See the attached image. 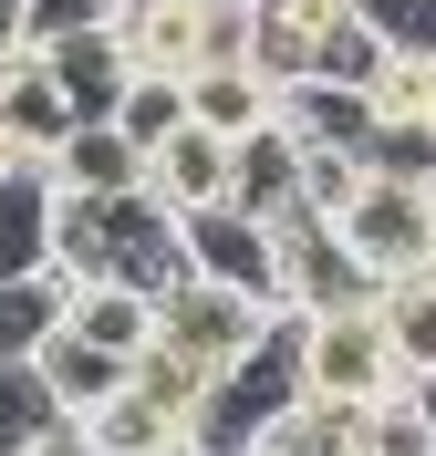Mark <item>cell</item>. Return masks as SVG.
<instances>
[{
  "label": "cell",
  "instance_id": "cell-1",
  "mask_svg": "<svg viewBox=\"0 0 436 456\" xmlns=\"http://www.w3.org/2000/svg\"><path fill=\"white\" fill-rule=\"evenodd\" d=\"M53 270H62V281H125V290H145V301H177V290L198 281L187 218H177L156 187H125V198H62Z\"/></svg>",
  "mask_w": 436,
  "mask_h": 456
},
{
  "label": "cell",
  "instance_id": "cell-2",
  "mask_svg": "<svg viewBox=\"0 0 436 456\" xmlns=\"http://www.w3.org/2000/svg\"><path fill=\"white\" fill-rule=\"evenodd\" d=\"M301 322V384L333 404H384V395H406V363H395V332H384L374 301H343V312H291Z\"/></svg>",
  "mask_w": 436,
  "mask_h": 456
},
{
  "label": "cell",
  "instance_id": "cell-3",
  "mask_svg": "<svg viewBox=\"0 0 436 456\" xmlns=\"http://www.w3.org/2000/svg\"><path fill=\"white\" fill-rule=\"evenodd\" d=\"M291 395H301V322L281 312V322H270V342L250 353V363H229L218 384H208L198 426H187V436H198V456H250Z\"/></svg>",
  "mask_w": 436,
  "mask_h": 456
},
{
  "label": "cell",
  "instance_id": "cell-4",
  "mask_svg": "<svg viewBox=\"0 0 436 456\" xmlns=\"http://www.w3.org/2000/svg\"><path fill=\"white\" fill-rule=\"evenodd\" d=\"M343 249L364 259V281H415L436 259V187H415V176H395V167H364V187H353V208L343 218Z\"/></svg>",
  "mask_w": 436,
  "mask_h": 456
},
{
  "label": "cell",
  "instance_id": "cell-5",
  "mask_svg": "<svg viewBox=\"0 0 436 456\" xmlns=\"http://www.w3.org/2000/svg\"><path fill=\"white\" fill-rule=\"evenodd\" d=\"M73 125H84V114L62 94L53 53H42V42H11V53H0V167H53Z\"/></svg>",
  "mask_w": 436,
  "mask_h": 456
},
{
  "label": "cell",
  "instance_id": "cell-6",
  "mask_svg": "<svg viewBox=\"0 0 436 456\" xmlns=\"http://www.w3.org/2000/svg\"><path fill=\"white\" fill-rule=\"evenodd\" d=\"M177 218H187V259H198V281H229V290H250V301H270V312H291V290H281V228H270V218H250L239 198L177 208Z\"/></svg>",
  "mask_w": 436,
  "mask_h": 456
},
{
  "label": "cell",
  "instance_id": "cell-7",
  "mask_svg": "<svg viewBox=\"0 0 436 456\" xmlns=\"http://www.w3.org/2000/svg\"><path fill=\"white\" fill-rule=\"evenodd\" d=\"M270 322H281V312H270V301H250V290L187 281V290L167 301V322H156V342H177L198 373H229V363H250V353L270 342Z\"/></svg>",
  "mask_w": 436,
  "mask_h": 456
},
{
  "label": "cell",
  "instance_id": "cell-8",
  "mask_svg": "<svg viewBox=\"0 0 436 456\" xmlns=\"http://www.w3.org/2000/svg\"><path fill=\"white\" fill-rule=\"evenodd\" d=\"M281 290L291 312H343V301H374V281H364V259L343 249V228L333 218H281Z\"/></svg>",
  "mask_w": 436,
  "mask_h": 456
},
{
  "label": "cell",
  "instance_id": "cell-9",
  "mask_svg": "<svg viewBox=\"0 0 436 456\" xmlns=\"http://www.w3.org/2000/svg\"><path fill=\"white\" fill-rule=\"evenodd\" d=\"M353 21V0H250V62L270 84H301L322 73V42Z\"/></svg>",
  "mask_w": 436,
  "mask_h": 456
},
{
  "label": "cell",
  "instance_id": "cell-10",
  "mask_svg": "<svg viewBox=\"0 0 436 456\" xmlns=\"http://www.w3.org/2000/svg\"><path fill=\"white\" fill-rule=\"evenodd\" d=\"M281 125L301 135V156H374V94L333 84V73L281 84Z\"/></svg>",
  "mask_w": 436,
  "mask_h": 456
},
{
  "label": "cell",
  "instance_id": "cell-11",
  "mask_svg": "<svg viewBox=\"0 0 436 456\" xmlns=\"http://www.w3.org/2000/svg\"><path fill=\"white\" fill-rule=\"evenodd\" d=\"M229 176H239V135H218V125H198V114L145 156V187H156L167 208H218Z\"/></svg>",
  "mask_w": 436,
  "mask_h": 456
},
{
  "label": "cell",
  "instance_id": "cell-12",
  "mask_svg": "<svg viewBox=\"0 0 436 456\" xmlns=\"http://www.w3.org/2000/svg\"><path fill=\"white\" fill-rule=\"evenodd\" d=\"M229 198L250 208V218H270V228L312 208V156H301V135H291V125L239 135V176H229Z\"/></svg>",
  "mask_w": 436,
  "mask_h": 456
},
{
  "label": "cell",
  "instance_id": "cell-13",
  "mask_svg": "<svg viewBox=\"0 0 436 456\" xmlns=\"http://www.w3.org/2000/svg\"><path fill=\"white\" fill-rule=\"evenodd\" d=\"M53 218H62L53 167H0V281H42L53 270Z\"/></svg>",
  "mask_w": 436,
  "mask_h": 456
},
{
  "label": "cell",
  "instance_id": "cell-14",
  "mask_svg": "<svg viewBox=\"0 0 436 456\" xmlns=\"http://www.w3.org/2000/svg\"><path fill=\"white\" fill-rule=\"evenodd\" d=\"M53 187L62 198H125V187H145V145L125 135L115 114H84L62 135V156H53Z\"/></svg>",
  "mask_w": 436,
  "mask_h": 456
},
{
  "label": "cell",
  "instance_id": "cell-15",
  "mask_svg": "<svg viewBox=\"0 0 436 456\" xmlns=\"http://www.w3.org/2000/svg\"><path fill=\"white\" fill-rule=\"evenodd\" d=\"M62 322L136 363L145 342H156V322H167V301H145V290H125V281H62Z\"/></svg>",
  "mask_w": 436,
  "mask_h": 456
},
{
  "label": "cell",
  "instance_id": "cell-16",
  "mask_svg": "<svg viewBox=\"0 0 436 456\" xmlns=\"http://www.w3.org/2000/svg\"><path fill=\"white\" fill-rule=\"evenodd\" d=\"M31 363H42V384H53V404H62V415H94V404H104V395H125V373H136L125 353H104V342H84L73 322H53Z\"/></svg>",
  "mask_w": 436,
  "mask_h": 456
},
{
  "label": "cell",
  "instance_id": "cell-17",
  "mask_svg": "<svg viewBox=\"0 0 436 456\" xmlns=\"http://www.w3.org/2000/svg\"><path fill=\"white\" fill-rule=\"evenodd\" d=\"M187 114L218 135H260V125H281V84L260 62H208V73H187Z\"/></svg>",
  "mask_w": 436,
  "mask_h": 456
},
{
  "label": "cell",
  "instance_id": "cell-18",
  "mask_svg": "<svg viewBox=\"0 0 436 456\" xmlns=\"http://www.w3.org/2000/svg\"><path fill=\"white\" fill-rule=\"evenodd\" d=\"M62 73V94H73V114H115L125 84H136V53H125V31H73V42H42Z\"/></svg>",
  "mask_w": 436,
  "mask_h": 456
},
{
  "label": "cell",
  "instance_id": "cell-19",
  "mask_svg": "<svg viewBox=\"0 0 436 456\" xmlns=\"http://www.w3.org/2000/svg\"><path fill=\"white\" fill-rule=\"evenodd\" d=\"M73 426L94 436L104 456H156V446H187V426H177L156 395H136V373H125V395H104L94 415H73Z\"/></svg>",
  "mask_w": 436,
  "mask_h": 456
},
{
  "label": "cell",
  "instance_id": "cell-20",
  "mask_svg": "<svg viewBox=\"0 0 436 456\" xmlns=\"http://www.w3.org/2000/svg\"><path fill=\"white\" fill-rule=\"evenodd\" d=\"M353 426H364L353 404H333V395H312V384H301V395L270 415V436H260L250 456H343V446H353Z\"/></svg>",
  "mask_w": 436,
  "mask_h": 456
},
{
  "label": "cell",
  "instance_id": "cell-21",
  "mask_svg": "<svg viewBox=\"0 0 436 456\" xmlns=\"http://www.w3.org/2000/svg\"><path fill=\"white\" fill-rule=\"evenodd\" d=\"M384 332H395V363H406V384H436V270H415V281H384L374 290Z\"/></svg>",
  "mask_w": 436,
  "mask_h": 456
},
{
  "label": "cell",
  "instance_id": "cell-22",
  "mask_svg": "<svg viewBox=\"0 0 436 456\" xmlns=\"http://www.w3.org/2000/svg\"><path fill=\"white\" fill-rule=\"evenodd\" d=\"M364 94H374V135H406V125H426V104H436V53H384Z\"/></svg>",
  "mask_w": 436,
  "mask_h": 456
},
{
  "label": "cell",
  "instance_id": "cell-23",
  "mask_svg": "<svg viewBox=\"0 0 436 456\" xmlns=\"http://www.w3.org/2000/svg\"><path fill=\"white\" fill-rule=\"evenodd\" d=\"M53 426H62V404L42 384V363H0V456H31Z\"/></svg>",
  "mask_w": 436,
  "mask_h": 456
},
{
  "label": "cell",
  "instance_id": "cell-24",
  "mask_svg": "<svg viewBox=\"0 0 436 456\" xmlns=\"http://www.w3.org/2000/svg\"><path fill=\"white\" fill-rule=\"evenodd\" d=\"M53 322H62V270H42V281H0V363H31Z\"/></svg>",
  "mask_w": 436,
  "mask_h": 456
},
{
  "label": "cell",
  "instance_id": "cell-25",
  "mask_svg": "<svg viewBox=\"0 0 436 456\" xmlns=\"http://www.w3.org/2000/svg\"><path fill=\"white\" fill-rule=\"evenodd\" d=\"M208 384H218V373H198L187 353H177V342H145V353H136V395H156V404L177 415V426H198Z\"/></svg>",
  "mask_w": 436,
  "mask_h": 456
},
{
  "label": "cell",
  "instance_id": "cell-26",
  "mask_svg": "<svg viewBox=\"0 0 436 456\" xmlns=\"http://www.w3.org/2000/svg\"><path fill=\"white\" fill-rule=\"evenodd\" d=\"M115 125L156 156V145L187 125V84H177V73H136V84H125V104H115Z\"/></svg>",
  "mask_w": 436,
  "mask_h": 456
},
{
  "label": "cell",
  "instance_id": "cell-27",
  "mask_svg": "<svg viewBox=\"0 0 436 456\" xmlns=\"http://www.w3.org/2000/svg\"><path fill=\"white\" fill-rule=\"evenodd\" d=\"M364 446L374 456H436V404L415 395H384V404H364Z\"/></svg>",
  "mask_w": 436,
  "mask_h": 456
},
{
  "label": "cell",
  "instance_id": "cell-28",
  "mask_svg": "<svg viewBox=\"0 0 436 456\" xmlns=\"http://www.w3.org/2000/svg\"><path fill=\"white\" fill-rule=\"evenodd\" d=\"M353 21L374 31L384 53H436V0H353Z\"/></svg>",
  "mask_w": 436,
  "mask_h": 456
},
{
  "label": "cell",
  "instance_id": "cell-29",
  "mask_svg": "<svg viewBox=\"0 0 436 456\" xmlns=\"http://www.w3.org/2000/svg\"><path fill=\"white\" fill-rule=\"evenodd\" d=\"M125 0H31L21 11V42H73V31H115Z\"/></svg>",
  "mask_w": 436,
  "mask_h": 456
},
{
  "label": "cell",
  "instance_id": "cell-30",
  "mask_svg": "<svg viewBox=\"0 0 436 456\" xmlns=\"http://www.w3.org/2000/svg\"><path fill=\"white\" fill-rule=\"evenodd\" d=\"M31 456H104V446H94V436H84V426H73V415H62V426H53V436H42V446H31Z\"/></svg>",
  "mask_w": 436,
  "mask_h": 456
},
{
  "label": "cell",
  "instance_id": "cell-31",
  "mask_svg": "<svg viewBox=\"0 0 436 456\" xmlns=\"http://www.w3.org/2000/svg\"><path fill=\"white\" fill-rule=\"evenodd\" d=\"M21 11H31V0H0V53L21 42Z\"/></svg>",
  "mask_w": 436,
  "mask_h": 456
},
{
  "label": "cell",
  "instance_id": "cell-32",
  "mask_svg": "<svg viewBox=\"0 0 436 456\" xmlns=\"http://www.w3.org/2000/svg\"><path fill=\"white\" fill-rule=\"evenodd\" d=\"M343 456H374V446H364V426H353V446H343Z\"/></svg>",
  "mask_w": 436,
  "mask_h": 456
},
{
  "label": "cell",
  "instance_id": "cell-33",
  "mask_svg": "<svg viewBox=\"0 0 436 456\" xmlns=\"http://www.w3.org/2000/svg\"><path fill=\"white\" fill-rule=\"evenodd\" d=\"M156 456H198V436H187V446H156Z\"/></svg>",
  "mask_w": 436,
  "mask_h": 456
},
{
  "label": "cell",
  "instance_id": "cell-34",
  "mask_svg": "<svg viewBox=\"0 0 436 456\" xmlns=\"http://www.w3.org/2000/svg\"><path fill=\"white\" fill-rule=\"evenodd\" d=\"M426 125H436V104H426Z\"/></svg>",
  "mask_w": 436,
  "mask_h": 456
},
{
  "label": "cell",
  "instance_id": "cell-35",
  "mask_svg": "<svg viewBox=\"0 0 436 456\" xmlns=\"http://www.w3.org/2000/svg\"><path fill=\"white\" fill-rule=\"evenodd\" d=\"M426 270H436V259H426Z\"/></svg>",
  "mask_w": 436,
  "mask_h": 456
}]
</instances>
